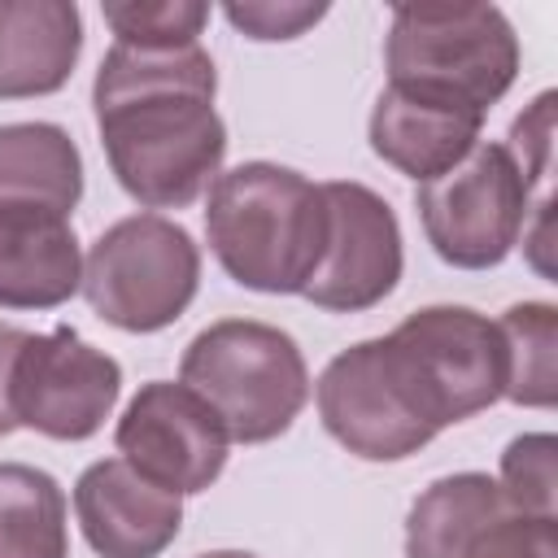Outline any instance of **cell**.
I'll list each match as a JSON object with an SVG mask.
<instances>
[{
	"instance_id": "obj_7",
	"label": "cell",
	"mask_w": 558,
	"mask_h": 558,
	"mask_svg": "<svg viewBox=\"0 0 558 558\" xmlns=\"http://www.w3.org/2000/svg\"><path fill=\"white\" fill-rule=\"evenodd\" d=\"M427 244L458 270L501 266L527 231V183L506 144L480 140L453 170L418 183L414 192Z\"/></svg>"
},
{
	"instance_id": "obj_19",
	"label": "cell",
	"mask_w": 558,
	"mask_h": 558,
	"mask_svg": "<svg viewBox=\"0 0 558 558\" xmlns=\"http://www.w3.org/2000/svg\"><path fill=\"white\" fill-rule=\"evenodd\" d=\"M506 344V388L501 397L514 405L549 410L558 388V310L549 301L510 305L497 323Z\"/></svg>"
},
{
	"instance_id": "obj_14",
	"label": "cell",
	"mask_w": 558,
	"mask_h": 558,
	"mask_svg": "<svg viewBox=\"0 0 558 558\" xmlns=\"http://www.w3.org/2000/svg\"><path fill=\"white\" fill-rule=\"evenodd\" d=\"M83 288V253L70 214L0 205V305L57 310Z\"/></svg>"
},
{
	"instance_id": "obj_13",
	"label": "cell",
	"mask_w": 558,
	"mask_h": 558,
	"mask_svg": "<svg viewBox=\"0 0 558 558\" xmlns=\"http://www.w3.org/2000/svg\"><path fill=\"white\" fill-rule=\"evenodd\" d=\"M484 113L388 83L371 109V148L414 183H427L445 170H453L475 144H480Z\"/></svg>"
},
{
	"instance_id": "obj_20",
	"label": "cell",
	"mask_w": 558,
	"mask_h": 558,
	"mask_svg": "<svg viewBox=\"0 0 558 558\" xmlns=\"http://www.w3.org/2000/svg\"><path fill=\"white\" fill-rule=\"evenodd\" d=\"M105 22L113 26L118 44L183 48V44H201L209 4H201V0H131V4H105Z\"/></svg>"
},
{
	"instance_id": "obj_9",
	"label": "cell",
	"mask_w": 558,
	"mask_h": 558,
	"mask_svg": "<svg viewBox=\"0 0 558 558\" xmlns=\"http://www.w3.org/2000/svg\"><path fill=\"white\" fill-rule=\"evenodd\" d=\"M323 201L327 240L301 296L331 314H362L379 305L401 279V222L379 192L353 179L323 183Z\"/></svg>"
},
{
	"instance_id": "obj_15",
	"label": "cell",
	"mask_w": 558,
	"mask_h": 558,
	"mask_svg": "<svg viewBox=\"0 0 558 558\" xmlns=\"http://www.w3.org/2000/svg\"><path fill=\"white\" fill-rule=\"evenodd\" d=\"M83 52V17L70 0H0V100L52 96Z\"/></svg>"
},
{
	"instance_id": "obj_23",
	"label": "cell",
	"mask_w": 558,
	"mask_h": 558,
	"mask_svg": "<svg viewBox=\"0 0 558 558\" xmlns=\"http://www.w3.org/2000/svg\"><path fill=\"white\" fill-rule=\"evenodd\" d=\"M235 31L248 39H296L314 22H323L327 4H275V0H248V4H227L222 9Z\"/></svg>"
},
{
	"instance_id": "obj_22",
	"label": "cell",
	"mask_w": 558,
	"mask_h": 558,
	"mask_svg": "<svg viewBox=\"0 0 558 558\" xmlns=\"http://www.w3.org/2000/svg\"><path fill=\"white\" fill-rule=\"evenodd\" d=\"M480 558H558L554 514H523L510 506L497 519V527L488 532Z\"/></svg>"
},
{
	"instance_id": "obj_25",
	"label": "cell",
	"mask_w": 558,
	"mask_h": 558,
	"mask_svg": "<svg viewBox=\"0 0 558 558\" xmlns=\"http://www.w3.org/2000/svg\"><path fill=\"white\" fill-rule=\"evenodd\" d=\"M201 558H257V554H244V549H214V554H201Z\"/></svg>"
},
{
	"instance_id": "obj_1",
	"label": "cell",
	"mask_w": 558,
	"mask_h": 558,
	"mask_svg": "<svg viewBox=\"0 0 558 558\" xmlns=\"http://www.w3.org/2000/svg\"><path fill=\"white\" fill-rule=\"evenodd\" d=\"M218 74L201 44H113L96 70L92 105L113 179L148 209H183L227 157V126L214 109Z\"/></svg>"
},
{
	"instance_id": "obj_17",
	"label": "cell",
	"mask_w": 558,
	"mask_h": 558,
	"mask_svg": "<svg viewBox=\"0 0 558 558\" xmlns=\"http://www.w3.org/2000/svg\"><path fill=\"white\" fill-rule=\"evenodd\" d=\"M83 196V157L57 122L0 126V205H44L74 214Z\"/></svg>"
},
{
	"instance_id": "obj_24",
	"label": "cell",
	"mask_w": 558,
	"mask_h": 558,
	"mask_svg": "<svg viewBox=\"0 0 558 558\" xmlns=\"http://www.w3.org/2000/svg\"><path fill=\"white\" fill-rule=\"evenodd\" d=\"M22 340H26L22 327L0 323V436H9V432L17 427V418H13V401H9V384H13V362H17Z\"/></svg>"
},
{
	"instance_id": "obj_4",
	"label": "cell",
	"mask_w": 558,
	"mask_h": 558,
	"mask_svg": "<svg viewBox=\"0 0 558 558\" xmlns=\"http://www.w3.org/2000/svg\"><path fill=\"white\" fill-rule=\"evenodd\" d=\"M384 65L388 83L488 118L519 74V35L497 4H397Z\"/></svg>"
},
{
	"instance_id": "obj_16",
	"label": "cell",
	"mask_w": 558,
	"mask_h": 558,
	"mask_svg": "<svg viewBox=\"0 0 558 558\" xmlns=\"http://www.w3.org/2000/svg\"><path fill=\"white\" fill-rule=\"evenodd\" d=\"M510 510L484 471H458L418 493L405 519V558H480L488 532Z\"/></svg>"
},
{
	"instance_id": "obj_12",
	"label": "cell",
	"mask_w": 558,
	"mask_h": 558,
	"mask_svg": "<svg viewBox=\"0 0 558 558\" xmlns=\"http://www.w3.org/2000/svg\"><path fill=\"white\" fill-rule=\"evenodd\" d=\"M74 514L100 558H157L183 527L179 493L144 480L126 458H100L78 475Z\"/></svg>"
},
{
	"instance_id": "obj_8",
	"label": "cell",
	"mask_w": 558,
	"mask_h": 558,
	"mask_svg": "<svg viewBox=\"0 0 558 558\" xmlns=\"http://www.w3.org/2000/svg\"><path fill=\"white\" fill-rule=\"evenodd\" d=\"M122 392V366L87 344L74 327H57L22 340L13 362V418L52 440H87L105 427Z\"/></svg>"
},
{
	"instance_id": "obj_2",
	"label": "cell",
	"mask_w": 558,
	"mask_h": 558,
	"mask_svg": "<svg viewBox=\"0 0 558 558\" xmlns=\"http://www.w3.org/2000/svg\"><path fill=\"white\" fill-rule=\"evenodd\" d=\"M205 235L218 266L253 292H301L327 240L323 183L292 166L240 161L209 183Z\"/></svg>"
},
{
	"instance_id": "obj_10",
	"label": "cell",
	"mask_w": 558,
	"mask_h": 558,
	"mask_svg": "<svg viewBox=\"0 0 558 558\" xmlns=\"http://www.w3.org/2000/svg\"><path fill=\"white\" fill-rule=\"evenodd\" d=\"M388 340L414 366L440 427L462 423L501 401L506 344L497 323H488L484 314L466 305H427L401 318Z\"/></svg>"
},
{
	"instance_id": "obj_21",
	"label": "cell",
	"mask_w": 558,
	"mask_h": 558,
	"mask_svg": "<svg viewBox=\"0 0 558 558\" xmlns=\"http://www.w3.org/2000/svg\"><path fill=\"white\" fill-rule=\"evenodd\" d=\"M554 449H558V440L549 432H527L506 445L497 488L506 493V501L514 510L554 514Z\"/></svg>"
},
{
	"instance_id": "obj_11",
	"label": "cell",
	"mask_w": 558,
	"mask_h": 558,
	"mask_svg": "<svg viewBox=\"0 0 558 558\" xmlns=\"http://www.w3.org/2000/svg\"><path fill=\"white\" fill-rule=\"evenodd\" d=\"M113 445L144 480L183 497L205 493L222 475L231 436L187 384L153 379L126 401Z\"/></svg>"
},
{
	"instance_id": "obj_18",
	"label": "cell",
	"mask_w": 558,
	"mask_h": 558,
	"mask_svg": "<svg viewBox=\"0 0 558 558\" xmlns=\"http://www.w3.org/2000/svg\"><path fill=\"white\" fill-rule=\"evenodd\" d=\"M0 558H70L65 493L26 462H0Z\"/></svg>"
},
{
	"instance_id": "obj_5",
	"label": "cell",
	"mask_w": 558,
	"mask_h": 558,
	"mask_svg": "<svg viewBox=\"0 0 558 558\" xmlns=\"http://www.w3.org/2000/svg\"><path fill=\"white\" fill-rule=\"evenodd\" d=\"M314 397L331 440L366 462H401L445 432L414 366L388 336L336 353Z\"/></svg>"
},
{
	"instance_id": "obj_6",
	"label": "cell",
	"mask_w": 558,
	"mask_h": 558,
	"mask_svg": "<svg viewBox=\"0 0 558 558\" xmlns=\"http://www.w3.org/2000/svg\"><path fill=\"white\" fill-rule=\"evenodd\" d=\"M196 288L201 248L179 222L161 214H131L113 222L83 257L87 305L105 323L135 336L179 323Z\"/></svg>"
},
{
	"instance_id": "obj_3",
	"label": "cell",
	"mask_w": 558,
	"mask_h": 558,
	"mask_svg": "<svg viewBox=\"0 0 558 558\" xmlns=\"http://www.w3.org/2000/svg\"><path fill=\"white\" fill-rule=\"evenodd\" d=\"M187 384L240 445H266L292 427L310 401V371L283 327L222 318L192 336L179 362Z\"/></svg>"
}]
</instances>
